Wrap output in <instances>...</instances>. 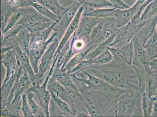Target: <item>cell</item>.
<instances>
[{
  "label": "cell",
  "mask_w": 157,
  "mask_h": 117,
  "mask_svg": "<svg viewBox=\"0 0 157 117\" xmlns=\"http://www.w3.org/2000/svg\"><path fill=\"white\" fill-rule=\"evenodd\" d=\"M78 1L84 8L92 9L99 8H111L113 6L108 0H74Z\"/></svg>",
  "instance_id": "26"
},
{
  "label": "cell",
  "mask_w": 157,
  "mask_h": 117,
  "mask_svg": "<svg viewBox=\"0 0 157 117\" xmlns=\"http://www.w3.org/2000/svg\"><path fill=\"white\" fill-rule=\"evenodd\" d=\"M113 60V55L109 50L98 55L92 60L93 65H103L108 64Z\"/></svg>",
  "instance_id": "33"
},
{
  "label": "cell",
  "mask_w": 157,
  "mask_h": 117,
  "mask_svg": "<svg viewBox=\"0 0 157 117\" xmlns=\"http://www.w3.org/2000/svg\"><path fill=\"white\" fill-rule=\"evenodd\" d=\"M157 14L150 19L147 20L143 27L135 36L143 46L156 31Z\"/></svg>",
  "instance_id": "14"
},
{
  "label": "cell",
  "mask_w": 157,
  "mask_h": 117,
  "mask_svg": "<svg viewBox=\"0 0 157 117\" xmlns=\"http://www.w3.org/2000/svg\"><path fill=\"white\" fill-rule=\"evenodd\" d=\"M22 10V17L17 24L22 25L28 30L43 23L52 22L41 15L32 7Z\"/></svg>",
  "instance_id": "7"
},
{
  "label": "cell",
  "mask_w": 157,
  "mask_h": 117,
  "mask_svg": "<svg viewBox=\"0 0 157 117\" xmlns=\"http://www.w3.org/2000/svg\"><path fill=\"white\" fill-rule=\"evenodd\" d=\"M157 14V0H153L147 6L141 16V21L144 22L150 19Z\"/></svg>",
  "instance_id": "29"
},
{
  "label": "cell",
  "mask_w": 157,
  "mask_h": 117,
  "mask_svg": "<svg viewBox=\"0 0 157 117\" xmlns=\"http://www.w3.org/2000/svg\"><path fill=\"white\" fill-rule=\"evenodd\" d=\"M117 32L113 35L112 36L109 37L108 39L104 41L103 42L99 44L95 49L93 50L92 52H90L87 55L85 59L93 60L94 58H96L98 55H100L101 54L105 52V50L108 49V48L109 47L113 41L114 38H115L116 35H117Z\"/></svg>",
  "instance_id": "25"
},
{
  "label": "cell",
  "mask_w": 157,
  "mask_h": 117,
  "mask_svg": "<svg viewBox=\"0 0 157 117\" xmlns=\"http://www.w3.org/2000/svg\"><path fill=\"white\" fill-rule=\"evenodd\" d=\"M53 73L50 71L48 76L45 78V81L42 85H33L31 88H29L28 90L33 92L39 100L41 108H42L45 116H50L49 112V104L51 96L49 91L47 89L46 87L48 85L51 75Z\"/></svg>",
  "instance_id": "5"
},
{
  "label": "cell",
  "mask_w": 157,
  "mask_h": 117,
  "mask_svg": "<svg viewBox=\"0 0 157 117\" xmlns=\"http://www.w3.org/2000/svg\"><path fill=\"white\" fill-rule=\"evenodd\" d=\"M59 44V41L58 40V38H57L51 43V45L48 51L44 53L41 58V61L39 66L38 72L36 74L38 84L41 83L42 82L45 73L50 66Z\"/></svg>",
  "instance_id": "9"
},
{
  "label": "cell",
  "mask_w": 157,
  "mask_h": 117,
  "mask_svg": "<svg viewBox=\"0 0 157 117\" xmlns=\"http://www.w3.org/2000/svg\"><path fill=\"white\" fill-rule=\"evenodd\" d=\"M17 10L8 3L1 1V32H3L8 20Z\"/></svg>",
  "instance_id": "21"
},
{
  "label": "cell",
  "mask_w": 157,
  "mask_h": 117,
  "mask_svg": "<svg viewBox=\"0 0 157 117\" xmlns=\"http://www.w3.org/2000/svg\"><path fill=\"white\" fill-rule=\"evenodd\" d=\"M58 20L53 22L50 26L44 30L37 32L31 33V41L45 42L48 40L51 32L54 31V28L58 22Z\"/></svg>",
  "instance_id": "27"
},
{
  "label": "cell",
  "mask_w": 157,
  "mask_h": 117,
  "mask_svg": "<svg viewBox=\"0 0 157 117\" xmlns=\"http://www.w3.org/2000/svg\"><path fill=\"white\" fill-rule=\"evenodd\" d=\"M132 41L133 45V56L132 66L134 69L145 70V65H144V63L149 60L147 54L136 37L134 36Z\"/></svg>",
  "instance_id": "11"
},
{
  "label": "cell",
  "mask_w": 157,
  "mask_h": 117,
  "mask_svg": "<svg viewBox=\"0 0 157 117\" xmlns=\"http://www.w3.org/2000/svg\"><path fill=\"white\" fill-rule=\"evenodd\" d=\"M94 49L92 47L87 46L85 50L75 54L66 65L65 68L67 72L68 73L71 70L75 67L80 62L85 59L87 55Z\"/></svg>",
  "instance_id": "22"
},
{
  "label": "cell",
  "mask_w": 157,
  "mask_h": 117,
  "mask_svg": "<svg viewBox=\"0 0 157 117\" xmlns=\"http://www.w3.org/2000/svg\"><path fill=\"white\" fill-rule=\"evenodd\" d=\"M151 116L157 117V101L154 102L153 108Z\"/></svg>",
  "instance_id": "43"
},
{
  "label": "cell",
  "mask_w": 157,
  "mask_h": 117,
  "mask_svg": "<svg viewBox=\"0 0 157 117\" xmlns=\"http://www.w3.org/2000/svg\"><path fill=\"white\" fill-rule=\"evenodd\" d=\"M156 32L157 33V24L156 28Z\"/></svg>",
  "instance_id": "46"
},
{
  "label": "cell",
  "mask_w": 157,
  "mask_h": 117,
  "mask_svg": "<svg viewBox=\"0 0 157 117\" xmlns=\"http://www.w3.org/2000/svg\"><path fill=\"white\" fill-rule=\"evenodd\" d=\"M143 47L149 59H152L157 54V33L155 31V34L148 39Z\"/></svg>",
  "instance_id": "28"
},
{
  "label": "cell",
  "mask_w": 157,
  "mask_h": 117,
  "mask_svg": "<svg viewBox=\"0 0 157 117\" xmlns=\"http://www.w3.org/2000/svg\"><path fill=\"white\" fill-rule=\"evenodd\" d=\"M147 0H136L132 6L136 8H139L141 6L143 5Z\"/></svg>",
  "instance_id": "42"
},
{
  "label": "cell",
  "mask_w": 157,
  "mask_h": 117,
  "mask_svg": "<svg viewBox=\"0 0 157 117\" xmlns=\"http://www.w3.org/2000/svg\"><path fill=\"white\" fill-rule=\"evenodd\" d=\"M22 9H17L13 14L10 18L8 20L6 27L3 32H1V35H4L5 33L13 28L14 26L17 24L18 21L21 19L22 16Z\"/></svg>",
  "instance_id": "35"
},
{
  "label": "cell",
  "mask_w": 157,
  "mask_h": 117,
  "mask_svg": "<svg viewBox=\"0 0 157 117\" xmlns=\"http://www.w3.org/2000/svg\"><path fill=\"white\" fill-rule=\"evenodd\" d=\"M12 50L7 52L6 56L3 59H1V64H3L6 69V75L2 85H5L11 78L13 68L17 64L15 53H14Z\"/></svg>",
  "instance_id": "19"
},
{
  "label": "cell",
  "mask_w": 157,
  "mask_h": 117,
  "mask_svg": "<svg viewBox=\"0 0 157 117\" xmlns=\"http://www.w3.org/2000/svg\"><path fill=\"white\" fill-rule=\"evenodd\" d=\"M151 99L154 101H157V93L155 94V95L153 96H152L151 98Z\"/></svg>",
  "instance_id": "45"
},
{
  "label": "cell",
  "mask_w": 157,
  "mask_h": 117,
  "mask_svg": "<svg viewBox=\"0 0 157 117\" xmlns=\"http://www.w3.org/2000/svg\"><path fill=\"white\" fill-rule=\"evenodd\" d=\"M114 17L102 18L93 29L89 37L87 45L93 47L94 49L117 32Z\"/></svg>",
  "instance_id": "3"
},
{
  "label": "cell",
  "mask_w": 157,
  "mask_h": 117,
  "mask_svg": "<svg viewBox=\"0 0 157 117\" xmlns=\"http://www.w3.org/2000/svg\"><path fill=\"white\" fill-rule=\"evenodd\" d=\"M153 104L154 101L151 98L147 96L144 92L142 99V108L144 116H151L153 108Z\"/></svg>",
  "instance_id": "32"
},
{
  "label": "cell",
  "mask_w": 157,
  "mask_h": 117,
  "mask_svg": "<svg viewBox=\"0 0 157 117\" xmlns=\"http://www.w3.org/2000/svg\"><path fill=\"white\" fill-rule=\"evenodd\" d=\"M115 10L116 8L113 7L95 9L90 8H84L82 15L102 19L114 17Z\"/></svg>",
  "instance_id": "18"
},
{
  "label": "cell",
  "mask_w": 157,
  "mask_h": 117,
  "mask_svg": "<svg viewBox=\"0 0 157 117\" xmlns=\"http://www.w3.org/2000/svg\"><path fill=\"white\" fill-rule=\"evenodd\" d=\"M18 73V72L17 73L14 74L6 83L1 85V106L3 105H5L6 104H7V99L13 89Z\"/></svg>",
  "instance_id": "23"
},
{
  "label": "cell",
  "mask_w": 157,
  "mask_h": 117,
  "mask_svg": "<svg viewBox=\"0 0 157 117\" xmlns=\"http://www.w3.org/2000/svg\"><path fill=\"white\" fill-rule=\"evenodd\" d=\"M31 40V33L28 29L24 27L17 37V41L20 47L28 55Z\"/></svg>",
  "instance_id": "20"
},
{
  "label": "cell",
  "mask_w": 157,
  "mask_h": 117,
  "mask_svg": "<svg viewBox=\"0 0 157 117\" xmlns=\"http://www.w3.org/2000/svg\"><path fill=\"white\" fill-rule=\"evenodd\" d=\"M51 94V97L54 102L59 107L60 109L66 113H70L71 112V108L69 105L66 102L62 100L59 97V96L52 91H49Z\"/></svg>",
  "instance_id": "36"
},
{
  "label": "cell",
  "mask_w": 157,
  "mask_h": 117,
  "mask_svg": "<svg viewBox=\"0 0 157 117\" xmlns=\"http://www.w3.org/2000/svg\"><path fill=\"white\" fill-rule=\"evenodd\" d=\"M139 8L132 6L127 9H116L114 17L117 28L118 29L129 23L136 14Z\"/></svg>",
  "instance_id": "15"
},
{
  "label": "cell",
  "mask_w": 157,
  "mask_h": 117,
  "mask_svg": "<svg viewBox=\"0 0 157 117\" xmlns=\"http://www.w3.org/2000/svg\"><path fill=\"white\" fill-rule=\"evenodd\" d=\"M142 27V23L134 26L129 23L125 26L118 28L113 41L110 45V47H120L129 43Z\"/></svg>",
  "instance_id": "4"
},
{
  "label": "cell",
  "mask_w": 157,
  "mask_h": 117,
  "mask_svg": "<svg viewBox=\"0 0 157 117\" xmlns=\"http://www.w3.org/2000/svg\"><path fill=\"white\" fill-rule=\"evenodd\" d=\"M82 6L78 1H74L73 3L67 7V9L63 15L59 17L58 22L54 31L58 32V38L63 34L75 17L78 9Z\"/></svg>",
  "instance_id": "6"
},
{
  "label": "cell",
  "mask_w": 157,
  "mask_h": 117,
  "mask_svg": "<svg viewBox=\"0 0 157 117\" xmlns=\"http://www.w3.org/2000/svg\"><path fill=\"white\" fill-rule=\"evenodd\" d=\"M54 78L67 91L78 92V90L73 82L65 68L56 71Z\"/></svg>",
  "instance_id": "17"
},
{
  "label": "cell",
  "mask_w": 157,
  "mask_h": 117,
  "mask_svg": "<svg viewBox=\"0 0 157 117\" xmlns=\"http://www.w3.org/2000/svg\"><path fill=\"white\" fill-rule=\"evenodd\" d=\"M144 65L148 66L152 72L157 74V58L148 60L144 62Z\"/></svg>",
  "instance_id": "41"
},
{
  "label": "cell",
  "mask_w": 157,
  "mask_h": 117,
  "mask_svg": "<svg viewBox=\"0 0 157 117\" xmlns=\"http://www.w3.org/2000/svg\"><path fill=\"white\" fill-rule=\"evenodd\" d=\"M27 98L29 106L30 107L31 111L34 116L38 115L40 111L39 105L36 103L34 99V93L28 90L26 92Z\"/></svg>",
  "instance_id": "37"
},
{
  "label": "cell",
  "mask_w": 157,
  "mask_h": 117,
  "mask_svg": "<svg viewBox=\"0 0 157 117\" xmlns=\"http://www.w3.org/2000/svg\"><path fill=\"white\" fill-rule=\"evenodd\" d=\"M1 1L8 3L17 9L30 8L33 4L35 2L33 0H1Z\"/></svg>",
  "instance_id": "34"
},
{
  "label": "cell",
  "mask_w": 157,
  "mask_h": 117,
  "mask_svg": "<svg viewBox=\"0 0 157 117\" xmlns=\"http://www.w3.org/2000/svg\"><path fill=\"white\" fill-rule=\"evenodd\" d=\"M123 1L129 6L131 7L134 5L136 0H123Z\"/></svg>",
  "instance_id": "44"
},
{
  "label": "cell",
  "mask_w": 157,
  "mask_h": 117,
  "mask_svg": "<svg viewBox=\"0 0 157 117\" xmlns=\"http://www.w3.org/2000/svg\"><path fill=\"white\" fill-rule=\"evenodd\" d=\"M157 58V54L156 55H155V58Z\"/></svg>",
  "instance_id": "47"
},
{
  "label": "cell",
  "mask_w": 157,
  "mask_h": 117,
  "mask_svg": "<svg viewBox=\"0 0 157 117\" xmlns=\"http://www.w3.org/2000/svg\"><path fill=\"white\" fill-rule=\"evenodd\" d=\"M24 27L22 25L17 24L5 35H1V44L17 40V36Z\"/></svg>",
  "instance_id": "31"
},
{
  "label": "cell",
  "mask_w": 157,
  "mask_h": 117,
  "mask_svg": "<svg viewBox=\"0 0 157 117\" xmlns=\"http://www.w3.org/2000/svg\"><path fill=\"white\" fill-rule=\"evenodd\" d=\"M84 71L122 90L134 92L140 88L132 66L121 65L114 60L105 65H91Z\"/></svg>",
  "instance_id": "1"
},
{
  "label": "cell",
  "mask_w": 157,
  "mask_h": 117,
  "mask_svg": "<svg viewBox=\"0 0 157 117\" xmlns=\"http://www.w3.org/2000/svg\"><path fill=\"white\" fill-rule=\"evenodd\" d=\"M22 105L21 108L24 117L34 116L31 111L30 107L28 103L26 93H24L22 96Z\"/></svg>",
  "instance_id": "38"
},
{
  "label": "cell",
  "mask_w": 157,
  "mask_h": 117,
  "mask_svg": "<svg viewBox=\"0 0 157 117\" xmlns=\"http://www.w3.org/2000/svg\"><path fill=\"white\" fill-rule=\"evenodd\" d=\"M144 84V92L148 97L151 98L157 93V74L151 72L148 66L146 68Z\"/></svg>",
  "instance_id": "16"
},
{
  "label": "cell",
  "mask_w": 157,
  "mask_h": 117,
  "mask_svg": "<svg viewBox=\"0 0 157 117\" xmlns=\"http://www.w3.org/2000/svg\"><path fill=\"white\" fill-rule=\"evenodd\" d=\"M113 55V60L121 65L132 66L133 56L132 41L118 48H108Z\"/></svg>",
  "instance_id": "8"
},
{
  "label": "cell",
  "mask_w": 157,
  "mask_h": 117,
  "mask_svg": "<svg viewBox=\"0 0 157 117\" xmlns=\"http://www.w3.org/2000/svg\"><path fill=\"white\" fill-rule=\"evenodd\" d=\"M112 5L113 8L117 9H124L130 7L123 0H108Z\"/></svg>",
  "instance_id": "40"
},
{
  "label": "cell",
  "mask_w": 157,
  "mask_h": 117,
  "mask_svg": "<svg viewBox=\"0 0 157 117\" xmlns=\"http://www.w3.org/2000/svg\"><path fill=\"white\" fill-rule=\"evenodd\" d=\"M145 91L143 85L135 92L125 91L118 98L116 108V116H143L142 99Z\"/></svg>",
  "instance_id": "2"
},
{
  "label": "cell",
  "mask_w": 157,
  "mask_h": 117,
  "mask_svg": "<svg viewBox=\"0 0 157 117\" xmlns=\"http://www.w3.org/2000/svg\"><path fill=\"white\" fill-rule=\"evenodd\" d=\"M32 7L41 15L51 20L52 22H55L59 19V17L52 12L50 9L39 3L34 2L33 4Z\"/></svg>",
  "instance_id": "30"
},
{
  "label": "cell",
  "mask_w": 157,
  "mask_h": 117,
  "mask_svg": "<svg viewBox=\"0 0 157 117\" xmlns=\"http://www.w3.org/2000/svg\"><path fill=\"white\" fill-rule=\"evenodd\" d=\"M101 19L82 15L78 28L73 34L75 38H84L89 40L93 29Z\"/></svg>",
  "instance_id": "10"
},
{
  "label": "cell",
  "mask_w": 157,
  "mask_h": 117,
  "mask_svg": "<svg viewBox=\"0 0 157 117\" xmlns=\"http://www.w3.org/2000/svg\"><path fill=\"white\" fill-rule=\"evenodd\" d=\"M92 65H93L92 60L84 59L80 62L75 67L69 71L68 73L70 74L85 70L86 69Z\"/></svg>",
  "instance_id": "39"
},
{
  "label": "cell",
  "mask_w": 157,
  "mask_h": 117,
  "mask_svg": "<svg viewBox=\"0 0 157 117\" xmlns=\"http://www.w3.org/2000/svg\"><path fill=\"white\" fill-rule=\"evenodd\" d=\"M84 9V8L83 6H81L80 7V8L78 9V12H77L76 15H75L74 19L70 24L68 28H67L63 36L61 38L60 42H59V45H58L56 52L54 55V58L57 55H59V54L61 53L64 47L67 43L70 38L72 35H73L74 32L76 31L78 28L81 17L82 16Z\"/></svg>",
  "instance_id": "12"
},
{
  "label": "cell",
  "mask_w": 157,
  "mask_h": 117,
  "mask_svg": "<svg viewBox=\"0 0 157 117\" xmlns=\"http://www.w3.org/2000/svg\"><path fill=\"white\" fill-rule=\"evenodd\" d=\"M57 38H58V33L55 32L43 45L36 49L29 50L28 56L31 66L36 74L38 73L39 69L38 62L45 53L47 47L50 43L53 42Z\"/></svg>",
  "instance_id": "13"
},
{
  "label": "cell",
  "mask_w": 157,
  "mask_h": 117,
  "mask_svg": "<svg viewBox=\"0 0 157 117\" xmlns=\"http://www.w3.org/2000/svg\"><path fill=\"white\" fill-rule=\"evenodd\" d=\"M45 6L56 15L59 17L63 15L67 9L60 5L59 0H33Z\"/></svg>",
  "instance_id": "24"
}]
</instances>
